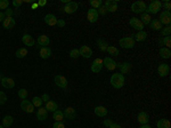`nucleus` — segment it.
<instances>
[{"instance_id":"f257e3e1","label":"nucleus","mask_w":171,"mask_h":128,"mask_svg":"<svg viewBox=\"0 0 171 128\" xmlns=\"http://www.w3.org/2000/svg\"><path fill=\"white\" fill-rule=\"evenodd\" d=\"M110 81H111L112 86L116 88V89L122 88L123 85H124V75L122 73H114V75H112Z\"/></svg>"},{"instance_id":"f03ea898","label":"nucleus","mask_w":171,"mask_h":128,"mask_svg":"<svg viewBox=\"0 0 171 128\" xmlns=\"http://www.w3.org/2000/svg\"><path fill=\"white\" fill-rule=\"evenodd\" d=\"M161 6H162V2H161L160 0H154V1H152V2L146 7V13H147V14H156V13H159L160 9L162 8Z\"/></svg>"},{"instance_id":"7ed1b4c3","label":"nucleus","mask_w":171,"mask_h":128,"mask_svg":"<svg viewBox=\"0 0 171 128\" xmlns=\"http://www.w3.org/2000/svg\"><path fill=\"white\" fill-rule=\"evenodd\" d=\"M135 40L132 37H124V38H121L119 40V45L124 49H131L134 48L135 46Z\"/></svg>"},{"instance_id":"20e7f679","label":"nucleus","mask_w":171,"mask_h":128,"mask_svg":"<svg viewBox=\"0 0 171 128\" xmlns=\"http://www.w3.org/2000/svg\"><path fill=\"white\" fill-rule=\"evenodd\" d=\"M146 4L144 1H136L134 4L131 5V11L132 13H136V14H143L144 11H146Z\"/></svg>"},{"instance_id":"39448f33","label":"nucleus","mask_w":171,"mask_h":128,"mask_svg":"<svg viewBox=\"0 0 171 128\" xmlns=\"http://www.w3.org/2000/svg\"><path fill=\"white\" fill-rule=\"evenodd\" d=\"M159 22L162 24V25H170L171 23V13L170 11H164L160 14V19Z\"/></svg>"},{"instance_id":"423d86ee","label":"nucleus","mask_w":171,"mask_h":128,"mask_svg":"<svg viewBox=\"0 0 171 128\" xmlns=\"http://www.w3.org/2000/svg\"><path fill=\"white\" fill-rule=\"evenodd\" d=\"M129 24H130V27L132 28V29H135V30L137 31H143L144 30V24L140 22V19H137V17H131L130 19H129Z\"/></svg>"},{"instance_id":"0eeeda50","label":"nucleus","mask_w":171,"mask_h":128,"mask_svg":"<svg viewBox=\"0 0 171 128\" xmlns=\"http://www.w3.org/2000/svg\"><path fill=\"white\" fill-rule=\"evenodd\" d=\"M116 64L118 63H116L113 58H111V57H105L104 60H103V66H105L108 71H113V70H115Z\"/></svg>"},{"instance_id":"6e6552de","label":"nucleus","mask_w":171,"mask_h":128,"mask_svg":"<svg viewBox=\"0 0 171 128\" xmlns=\"http://www.w3.org/2000/svg\"><path fill=\"white\" fill-rule=\"evenodd\" d=\"M104 7L106 8L107 13H114L118 11V1L116 0H106Z\"/></svg>"},{"instance_id":"1a4fd4ad","label":"nucleus","mask_w":171,"mask_h":128,"mask_svg":"<svg viewBox=\"0 0 171 128\" xmlns=\"http://www.w3.org/2000/svg\"><path fill=\"white\" fill-rule=\"evenodd\" d=\"M78 8H79L78 2L70 1V2H67V4L64 6V11H65L66 14H73V13H75V11H78Z\"/></svg>"},{"instance_id":"9d476101","label":"nucleus","mask_w":171,"mask_h":128,"mask_svg":"<svg viewBox=\"0 0 171 128\" xmlns=\"http://www.w3.org/2000/svg\"><path fill=\"white\" fill-rule=\"evenodd\" d=\"M79 52H80V56L85 57V58H90L93 56V49L90 48L89 46H81Z\"/></svg>"},{"instance_id":"9b49d317","label":"nucleus","mask_w":171,"mask_h":128,"mask_svg":"<svg viewBox=\"0 0 171 128\" xmlns=\"http://www.w3.org/2000/svg\"><path fill=\"white\" fill-rule=\"evenodd\" d=\"M21 109H22L24 112L32 113L34 111V106L30 101H27V100H23L22 103H21Z\"/></svg>"},{"instance_id":"f8f14e48","label":"nucleus","mask_w":171,"mask_h":128,"mask_svg":"<svg viewBox=\"0 0 171 128\" xmlns=\"http://www.w3.org/2000/svg\"><path fill=\"white\" fill-rule=\"evenodd\" d=\"M99 17V14H98V11L97 9H94V8H90L88 13H87V19L89 21L90 23H95L97 22V19Z\"/></svg>"},{"instance_id":"ddd939ff","label":"nucleus","mask_w":171,"mask_h":128,"mask_svg":"<svg viewBox=\"0 0 171 128\" xmlns=\"http://www.w3.org/2000/svg\"><path fill=\"white\" fill-rule=\"evenodd\" d=\"M102 69H103V60L96 58L93 62V64H91V71L94 73H99L102 71Z\"/></svg>"},{"instance_id":"4468645a","label":"nucleus","mask_w":171,"mask_h":128,"mask_svg":"<svg viewBox=\"0 0 171 128\" xmlns=\"http://www.w3.org/2000/svg\"><path fill=\"white\" fill-rule=\"evenodd\" d=\"M1 85L4 88H7V89H10V88H14L15 87V81L14 79H11L9 77H4L1 79Z\"/></svg>"},{"instance_id":"2eb2a0df","label":"nucleus","mask_w":171,"mask_h":128,"mask_svg":"<svg viewBox=\"0 0 171 128\" xmlns=\"http://www.w3.org/2000/svg\"><path fill=\"white\" fill-rule=\"evenodd\" d=\"M55 83H56V86L60 87V88H66L67 80L64 75H56L55 77Z\"/></svg>"},{"instance_id":"dca6fc26","label":"nucleus","mask_w":171,"mask_h":128,"mask_svg":"<svg viewBox=\"0 0 171 128\" xmlns=\"http://www.w3.org/2000/svg\"><path fill=\"white\" fill-rule=\"evenodd\" d=\"M169 72H170V66L168 65V64H160L159 65V68H157V73L160 77H167L169 75Z\"/></svg>"},{"instance_id":"f3484780","label":"nucleus","mask_w":171,"mask_h":128,"mask_svg":"<svg viewBox=\"0 0 171 128\" xmlns=\"http://www.w3.org/2000/svg\"><path fill=\"white\" fill-rule=\"evenodd\" d=\"M15 24H16V21L14 17H6V19L2 21V27H4L5 29H7V30L13 29V28L15 27Z\"/></svg>"},{"instance_id":"a211bd4d","label":"nucleus","mask_w":171,"mask_h":128,"mask_svg":"<svg viewBox=\"0 0 171 128\" xmlns=\"http://www.w3.org/2000/svg\"><path fill=\"white\" fill-rule=\"evenodd\" d=\"M63 114L66 119H70V120H73V119L77 118V112H75V110L73 109V108H71V106H69V108H66V109L64 110Z\"/></svg>"},{"instance_id":"6ab92c4d","label":"nucleus","mask_w":171,"mask_h":128,"mask_svg":"<svg viewBox=\"0 0 171 128\" xmlns=\"http://www.w3.org/2000/svg\"><path fill=\"white\" fill-rule=\"evenodd\" d=\"M116 68L120 69V73H122V75H124V73H129L131 70V64L129 63V62H124V63H119L116 64Z\"/></svg>"},{"instance_id":"aec40b11","label":"nucleus","mask_w":171,"mask_h":128,"mask_svg":"<svg viewBox=\"0 0 171 128\" xmlns=\"http://www.w3.org/2000/svg\"><path fill=\"white\" fill-rule=\"evenodd\" d=\"M37 44L39 46H42V47H47V46L50 44V39H49V37H47L46 34H41V36L38 37ZM39 46H38V47H39Z\"/></svg>"},{"instance_id":"412c9836","label":"nucleus","mask_w":171,"mask_h":128,"mask_svg":"<svg viewBox=\"0 0 171 128\" xmlns=\"http://www.w3.org/2000/svg\"><path fill=\"white\" fill-rule=\"evenodd\" d=\"M57 19H58L54 14H47L45 16V23L48 24L49 27H55V25H57Z\"/></svg>"},{"instance_id":"4be33fe9","label":"nucleus","mask_w":171,"mask_h":128,"mask_svg":"<svg viewBox=\"0 0 171 128\" xmlns=\"http://www.w3.org/2000/svg\"><path fill=\"white\" fill-rule=\"evenodd\" d=\"M39 55L42 60H47L49 57L52 56V49L49 47H41L40 52H39Z\"/></svg>"},{"instance_id":"5701e85b","label":"nucleus","mask_w":171,"mask_h":128,"mask_svg":"<svg viewBox=\"0 0 171 128\" xmlns=\"http://www.w3.org/2000/svg\"><path fill=\"white\" fill-rule=\"evenodd\" d=\"M48 118V111L45 108H39V110L37 111V119L40 121H44Z\"/></svg>"},{"instance_id":"b1692460","label":"nucleus","mask_w":171,"mask_h":128,"mask_svg":"<svg viewBox=\"0 0 171 128\" xmlns=\"http://www.w3.org/2000/svg\"><path fill=\"white\" fill-rule=\"evenodd\" d=\"M22 41H23V44L25 46H27V47H32V46H34V44H35V40L33 39V37H31L30 34H24L22 37Z\"/></svg>"},{"instance_id":"393cba45","label":"nucleus","mask_w":171,"mask_h":128,"mask_svg":"<svg viewBox=\"0 0 171 128\" xmlns=\"http://www.w3.org/2000/svg\"><path fill=\"white\" fill-rule=\"evenodd\" d=\"M132 38H134L135 41H138V42L145 41L146 38H147V33H146L144 30H143V31H138V32L135 34V36H132Z\"/></svg>"},{"instance_id":"a878e982","label":"nucleus","mask_w":171,"mask_h":128,"mask_svg":"<svg viewBox=\"0 0 171 128\" xmlns=\"http://www.w3.org/2000/svg\"><path fill=\"white\" fill-rule=\"evenodd\" d=\"M138 122L140 125H147L148 124V121H149V117H148V114L146 112H139V114H138Z\"/></svg>"},{"instance_id":"bb28decb","label":"nucleus","mask_w":171,"mask_h":128,"mask_svg":"<svg viewBox=\"0 0 171 128\" xmlns=\"http://www.w3.org/2000/svg\"><path fill=\"white\" fill-rule=\"evenodd\" d=\"M94 112L96 116L98 117H105L106 114H107V109L105 108V106H96L95 109H94Z\"/></svg>"},{"instance_id":"cd10ccee","label":"nucleus","mask_w":171,"mask_h":128,"mask_svg":"<svg viewBox=\"0 0 171 128\" xmlns=\"http://www.w3.org/2000/svg\"><path fill=\"white\" fill-rule=\"evenodd\" d=\"M58 105H57V103L54 101H48L46 103V108L45 109L48 111V112H55L56 110H57Z\"/></svg>"},{"instance_id":"c85d7f7f","label":"nucleus","mask_w":171,"mask_h":128,"mask_svg":"<svg viewBox=\"0 0 171 128\" xmlns=\"http://www.w3.org/2000/svg\"><path fill=\"white\" fill-rule=\"evenodd\" d=\"M149 28L152 29V30H156V31H160L162 28H163V25L161 24L160 22H159V19H152L151 21V23H149Z\"/></svg>"},{"instance_id":"c756f323","label":"nucleus","mask_w":171,"mask_h":128,"mask_svg":"<svg viewBox=\"0 0 171 128\" xmlns=\"http://www.w3.org/2000/svg\"><path fill=\"white\" fill-rule=\"evenodd\" d=\"M140 22L144 24V27L145 25H149V23H151V21H152V19H151V15L149 14H147V13H143L140 15Z\"/></svg>"},{"instance_id":"7c9ffc66","label":"nucleus","mask_w":171,"mask_h":128,"mask_svg":"<svg viewBox=\"0 0 171 128\" xmlns=\"http://www.w3.org/2000/svg\"><path fill=\"white\" fill-rule=\"evenodd\" d=\"M97 46H98V48L101 49L102 52H106V49H107V47H108V44L105 41L104 39L99 38V39L97 40Z\"/></svg>"},{"instance_id":"2f4dec72","label":"nucleus","mask_w":171,"mask_h":128,"mask_svg":"<svg viewBox=\"0 0 171 128\" xmlns=\"http://www.w3.org/2000/svg\"><path fill=\"white\" fill-rule=\"evenodd\" d=\"M160 56L162 57V58H165V60L170 58V56H171L170 49L165 48V47H162V48L160 49Z\"/></svg>"},{"instance_id":"473e14b6","label":"nucleus","mask_w":171,"mask_h":128,"mask_svg":"<svg viewBox=\"0 0 171 128\" xmlns=\"http://www.w3.org/2000/svg\"><path fill=\"white\" fill-rule=\"evenodd\" d=\"M13 121H14L13 117L6 116V117H4V119H2V126H4L5 128H9L11 125H13Z\"/></svg>"},{"instance_id":"72a5a7b5","label":"nucleus","mask_w":171,"mask_h":128,"mask_svg":"<svg viewBox=\"0 0 171 128\" xmlns=\"http://www.w3.org/2000/svg\"><path fill=\"white\" fill-rule=\"evenodd\" d=\"M106 52H107L110 55H112V56H119V49L116 48L115 46H110L108 45L107 49H106Z\"/></svg>"},{"instance_id":"f704fd0d","label":"nucleus","mask_w":171,"mask_h":128,"mask_svg":"<svg viewBox=\"0 0 171 128\" xmlns=\"http://www.w3.org/2000/svg\"><path fill=\"white\" fill-rule=\"evenodd\" d=\"M157 128H170V121L168 119H160L157 121Z\"/></svg>"},{"instance_id":"c9c22d12","label":"nucleus","mask_w":171,"mask_h":128,"mask_svg":"<svg viewBox=\"0 0 171 128\" xmlns=\"http://www.w3.org/2000/svg\"><path fill=\"white\" fill-rule=\"evenodd\" d=\"M52 118L55 119V121H62L64 119V114L60 110H56L55 112H52Z\"/></svg>"},{"instance_id":"e433bc0d","label":"nucleus","mask_w":171,"mask_h":128,"mask_svg":"<svg viewBox=\"0 0 171 128\" xmlns=\"http://www.w3.org/2000/svg\"><path fill=\"white\" fill-rule=\"evenodd\" d=\"M16 57H19V58H24V57L27 55V49L26 48H19L16 50L15 53Z\"/></svg>"},{"instance_id":"4c0bfd02","label":"nucleus","mask_w":171,"mask_h":128,"mask_svg":"<svg viewBox=\"0 0 171 128\" xmlns=\"http://www.w3.org/2000/svg\"><path fill=\"white\" fill-rule=\"evenodd\" d=\"M89 4L94 9H98V8H101L103 6V1L102 0H90Z\"/></svg>"},{"instance_id":"58836bf2","label":"nucleus","mask_w":171,"mask_h":128,"mask_svg":"<svg viewBox=\"0 0 171 128\" xmlns=\"http://www.w3.org/2000/svg\"><path fill=\"white\" fill-rule=\"evenodd\" d=\"M31 103L33 104L34 108H41V104H42L44 102H42L41 97H38V96H35V97L32 98V102H31Z\"/></svg>"},{"instance_id":"ea45409f","label":"nucleus","mask_w":171,"mask_h":128,"mask_svg":"<svg viewBox=\"0 0 171 128\" xmlns=\"http://www.w3.org/2000/svg\"><path fill=\"white\" fill-rule=\"evenodd\" d=\"M161 44H163L165 46V48H170L171 47V38L170 36H168V37H163V39L161 40Z\"/></svg>"},{"instance_id":"a19ab883","label":"nucleus","mask_w":171,"mask_h":128,"mask_svg":"<svg viewBox=\"0 0 171 128\" xmlns=\"http://www.w3.org/2000/svg\"><path fill=\"white\" fill-rule=\"evenodd\" d=\"M160 32L163 37H168V36H170V33H171V27L170 25H167L165 28H162L160 30Z\"/></svg>"},{"instance_id":"79ce46f5","label":"nucleus","mask_w":171,"mask_h":128,"mask_svg":"<svg viewBox=\"0 0 171 128\" xmlns=\"http://www.w3.org/2000/svg\"><path fill=\"white\" fill-rule=\"evenodd\" d=\"M79 56H80V52H79V49H77V48L71 49L70 57H72V58H78Z\"/></svg>"},{"instance_id":"37998d69","label":"nucleus","mask_w":171,"mask_h":128,"mask_svg":"<svg viewBox=\"0 0 171 128\" xmlns=\"http://www.w3.org/2000/svg\"><path fill=\"white\" fill-rule=\"evenodd\" d=\"M19 97L21 98V100H26V97H27V91L24 89V88L19 89Z\"/></svg>"},{"instance_id":"c03bdc74","label":"nucleus","mask_w":171,"mask_h":128,"mask_svg":"<svg viewBox=\"0 0 171 128\" xmlns=\"http://www.w3.org/2000/svg\"><path fill=\"white\" fill-rule=\"evenodd\" d=\"M9 1L8 0H0V9H8Z\"/></svg>"},{"instance_id":"a18cd8bd","label":"nucleus","mask_w":171,"mask_h":128,"mask_svg":"<svg viewBox=\"0 0 171 128\" xmlns=\"http://www.w3.org/2000/svg\"><path fill=\"white\" fill-rule=\"evenodd\" d=\"M6 102H7V95L4 92H0V105H4Z\"/></svg>"},{"instance_id":"49530a36","label":"nucleus","mask_w":171,"mask_h":128,"mask_svg":"<svg viewBox=\"0 0 171 128\" xmlns=\"http://www.w3.org/2000/svg\"><path fill=\"white\" fill-rule=\"evenodd\" d=\"M161 7H163L167 11H170V9H171V2H170V1H165V2H162V6H161Z\"/></svg>"},{"instance_id":"de8ad7c7","label":"nucleus","mask_w":171,"mask_h":128,"mask_svg":"<svg viewBox=\"0 0 171 128\" xmlns=\"http://www.w3.org/2000/svg\"><path fill=\"white\" fill-rule=\"evenodd\" d=\"M52 128H65V125H64L62 121H55V124H54Z\"/></svg>"},{"instance_id":"09e8293b","label":"nucleus","mask_w":171,"mask_h":128,"mask_svg":"<svg viewBox=\"0 0 171 128\" xmlns=\"http://www.w3.org/2000/svg\"><path fill=\"white\" fill-rule=\"evenodd\" d=\"M98 14H101V15H106L107 14V11H106V8L104 7V6H102L101 8H98Z\"/></svg>"},{"instance_id":"8fccbe9b","label":"nucleus","mask_w":171,"mask_h":128,"mask_svg":"<svg viewBox=\"0 0 171 128\" xmlns=\"http://www.w3.org/2000/svg\"><path fill=\"white\" fill-rule=\"evenodd\" d=\"M23 2H24V1H23V0H14V1H13V5H14V7H19V6H22V4Z\"/></svg>"},{"instance_id":"3c124183","label":"nucleus","mask_w":171,"mask_h":128,"mask_svg":"<svg viewBox=\"0 0 171 128\" xmlns=\"http://www.w3.org/2000/svg\"><path fill=\"white\" fill-rule=\"evenodd\" d=\"M113 124H114V122H113L112 119H105L104 120V126H106V127H110V126Z\"/></svg>"},{"instance_id":"603ef678","label":"nucleus","mask_w":171,"mask_h":128,"mask_svg":"<svg viewBox=\"0 0 171 128\" xmlns=\"http://www.w3.org/2000/svg\"><path fill=\"white\" fill-rule=\"evenodd\" d=\"M13 14H14L13 9H6L5 11V15H7V17H13Z\"/></svg>"},{"instance_id":"864d4df0","label":"nucleus","mask_w":171,"mask_h":128,"mask_svg":"<svg viewBox=\"0 0 171 128\" xmlns=\"http://www.w3.org/2000/svg\"><path fill=\"white\" fill-rule=\"evenodd\" d=\"M57 25H58L60 28H63L64 25H65V21H64V19H57Z\"/></svg>"},{"instance_id":"5fc2aeb1","label":"nucleus","mask_w":171,"mask_h":128,"mask_svg":"<svg viewBox=\"0 0 171 128\" xmlns=\"http://www.w3.org/2000/svg\"><path fill=\"white\" fill-rule=\"evenodd\" d=\"M41 100H42V102H46V103H47V102L49 101V95L48 94H44L42 96H41Z\"/></svg>"},{"instance_id":"6e6d98bb","label":"nucleus","mask_w":171,"mask_h":128,"mask_svg":"<svg viewBox=\"0 0 171 128\" xmlns=\"http://www.w3.org/2000/svg\"><path fill=\"white\" fill-rule=\"evenodd\" d=\"M47 5V0H40L39 2H38V6H41V7H44Z\"/></svg>"},{"instance_id":"4d7b16f0","label":"nucleus","mask_w":171,"mask_h":128,"mask_svg":"<svg viewBox=\"0 0 171 128\" xmlns=\"http://www.w3.org/2000/svg\"><path fill=\"white\" fill-rule=\"evenodd\" d=\"M5 13H2V11H0V22H2V21H4L5 19H6V17H5Z\"/></svg>"},{"instance_id":"13d9d810","label":"nucleus","mask_w":171,"mask_h":128,"mask_svg":"<svg viewBox=\"0 0 171 128\" xmlns=\"http://www.w3.org/2000/svg\"><path fill=\"white\" fill-rule=\"evenodd\" d=\"M108 128H122V127H121L119 124H113V125H111Z\"/></svg>"},{"instance_id":"bf43d9fd","label":"nucleus","mask_w":171,"mask_h":128,"mask_svg":"<svg viewBox=\"0 0 171 128\" xmlns=\"http://www.w3.org/2000/svg\"><path fill=\"white\" fill-rule=\"evenodd\" d=\"M139 128H152L149 125H141V127H139Z\"/></svg>"},{"instance_id":"052dcab7","label":"nucleus","mask_w":171,"mask_h":128,"mask_svg":"<svg viewBox=\"0 0 171 128\" xmlns=\"http://www.w3.org/2000/svg\"><path fill=\"white\" fill-rule=\"evenodd\" d=\"M35 7H39V6H38V4H34L33 6H32V8H35Z\"/></svg>"},{"instance_id":"680f3d73","label":"nucleus","mask_w":171,"mask_h":128,"mask_svg":"<svg viewBox=\"0 0 171 128\" xmlns=\"http://www.w3.org/2000/svg\"><path fill=\"white\" fill-rule=\"evenodd\" d=\"M4 78V75H2V73H0V80Z\"/></svg>"},{"instance_id":"e2e57ef3","label":"nucleus","mask_w":171,"mask_h":128,"mask_svg":"<svg viewBox=\"0 0 171 128\" xmlns=\"http://www.w3.org/2000/svg\"><path fill=\"white\" fill-rule=\"evenodd\" d=\"M0 128H5V127L2 126V125H0Z\"/></svg>"}]
</instances>
